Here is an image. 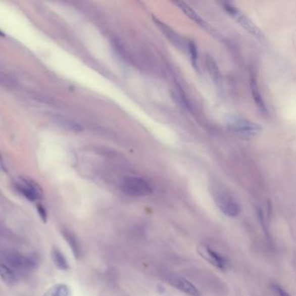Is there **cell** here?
<instances>
[{"label":"cell","mask_w":296,"mask_h":296,"mask_svg":"<svg viewBox=\"0 0 296 296\" xmlns=\"http://www.w3.org/2000/svg\"><path fill=\"white\" fill-rule=\"evenodd\" d=\"M210 190L215 204L222 213L230 217H234L239 215V204L221 182L214 180L211 181L210 183Z\"/></svg>","instance_id":"obj_1"},{"label":"cell","mask_w":296,"mask_h":296,"mask_svg":"<svg viewBox=\"0 0 296 296\" xmlns=\"http://www.w3.org/2000/svg\"><path fill=\"white\" fill-rule=\"evenodd\" d=\"M225 124L229 131L242 138H254L259 136L262 131L259 124L240 115H229L226 117Z\"/></svg>","instance_id":"obj_2"},{"label":"cell","mask_w":296,"mask_h":296,"mask_svg":"<svg viewBox=\"0 0 296 296\" xmlns=\"http://www.w3.org/2000/svg\"><path fill=\"white\" fill-rule=\"evenodd\" d=\"M121 188L129 196L144 198L152 193V187L150 182L139 176H129L122 182Z\"/></svg>","instance_id":"obj_3"},{"label":"cell","mask_w":296,"mask_h":296,"mask_svg":"<svg viewBox=\"0 0 296 296\" xmlns=\"http://www.w3.org/2000/svg\"><path fill=\"white\" fill-rule=\"evenodd\" d=\"M223 9L225 10L226 13H228L232 18H234L246 31H249L260 40L263 39L264 36L262 34V31H260L259 28L257 27L253 22L244 15L243 13L240 12L236 7L232 6L229 3H224Z\"/></svg>","instance_id":"obj_4"},{"label":"cell","mask_w":296,"mask_h":296,"mask_svg":"<svg viewBox=\"0 0 296 296\" xmlns=\"http://www.w3.org/2000/svg\"><path fill=\"white\" fill-rule=\"evenodd\" d=\"M198 252L204 260L210 262V264L216 266L220 269H225L227 267V262L221 255L216 253V251L211 250L209 246L205 244L198 245Z\"/></svg>","instance_id":"obj_5"},{"label":"cell","mask_w":296,"mask_h":296,"mask_svg":"<svg viewBox=\"0 0 296 296\" xmlns=\"http://www.w3.org/2000/svg\"><path fill=\"white\" fill-rule=\"evenodd\" d=\"M18 189L24 194L31 202L41 199L43 196V191L37 183L30 179H23L22 182L18 184Z\"/></svg>","instance_id":"obj_6"},{"label":"cell","mask_w":296,"mask_h":296,"mask_svg":"<svg viewBox=\"0 0 296 296\" xmlns=\"http://www.w3.org/2000/svg\"><path fill=\"white\" fill-rule=\"evenodd\" d=\"M169 282L176 287V289H179L180 291L187 293L189 296H200L199 290L196 288L194 284L186 280L185 278L171 276L169 278Z\"/></svg>","instance_id":"obj_7"},{"label":"cell","mask_w":296,"mask_h":296,"mask_svg":"<svg viewBox=\"0 0 296 296\" xmlns=\"http://www.w3.org/2000/svg\"><path fill=\"white\" fill-rule=\"evenodd\" d=\"M153 19H154L156 25L160 28L161 31H163V33L170 39V42H172L176 46L182 48V37H180L179 34H177L176 31L172 30L170 26H168L166 24H164V22H162L157 18H155L154 16H153Z\"/></svg>","instance_id":"obj_8"},{"label":"cell","mask_w":296,"mask_h":296,"mask_svg":"<svg viewBox=\"0 0 296 296\" xmlns=\"http://www.w3.org/2000/svg\"><path fill=\"white\" fill-rule=\"evenodd\" d=\"M206 65L208 71L210 72L214 83H216V85H218V86L222 85V77L219 67L216 64V60L210 55H207Z\"/></svg>","instance_id":"obj_9"},{"label":"cell","mask_w":296,"mask_h":296,"mask_svg":"<svg viewBox=\"0 0 296 296\" xmlns=\"http://www.w3.org/2000/svg\"><path fill=\"white\" fill-rule=\"evenodd\" d=\"M250 87H251V93H252V96H253L254 101L256 102L257 107L259 108L260 111L266 113L267 112V106H266L265 102L263 100L261 91H260L259 87L256 82V77L252 76L251 77V80H250Z\"/></svg>","instance_id":"obj_10"},{"label":"cell","mask_w":296,"mask_h":296,"mask_svg":"<svg viewBox=\"0 0 296 296\" xmlns=\"http://www.w3.org/2000/svg\"><path fill=\"white\" fill-rule=\"evenodd\" d=\"M52 258L53 263L58 269L61 270H67L69 269L68 262L66 261L65 256L58 248L54 247L52 250Z\"/></svg>","instance_id":"obj_11"},{"label":"cell","mask_w":296,"mask_h":296,"mask_svg":"<svg viewBox=\"0 0 296 296\" xmlns=\"http://www.w3.org/2000/svg\"><path fill=\"white\" fill-rule=\"evenodd\" d=\"M177 6H179L182 12L185 13L186 15L188 16L189 19L194 20V22H196L199 25H203V26H207V24L204 19H202L200 16H199V14H198L194 10L192 9L191 7H189L188 4L185 3V2H178Z\"/></svg>","instance_id":"obj_12"},{"label":"cell","mask_w":296,"mask_h":296,"mask_svg":"<svg viewBox=\"0 0 296 296\" xmlns=\"http://www.w3.org/2000/svg\"><path fill=\"white\" fill-rule=\"evenodd\" d=\"M43 296H71V291L67 285L56 284L50 287Z\"/></svg>","instance_id":"obj_13"},{"label":"cell","mask_w":296,"mask_h":296,"mask_svg":"<svg viewBox=\"0 0 296 296\" xmlns=\"http://www.w3.org/2000/svg\"><path fill=\"white\" fill-rule=\"evenodd\" d=\"M63 235L66 239V241L68 242L69 246L72 250L75 257L78 258V256L80 254V246H79V243H78L76 235H74L70 231H63Z\"/></svg>","instance_id":"obj_14"},{"label":"cell","mask_w":296,"mask_h":296,"mask_svg":"<svg viewBox=\"0 0 296 296\" xmlns=\"http://www.w3.org/2000/svg\"><path fill=\"white\" fill-rule=\"evenodd\" d=\"M0 277L9 285H14L17 281L15 274L13 273V270L2 263H0Z\"/></svg>","instance_id":"obj_15"},{"label":"cell","mask_w":296,"mask_h":296,"mask_svg":"<svg viewBox=\"0 0 296 296\" xmlns=\"http://www.w3.org/2000/svg\"><path fill=\"white\" fill-rule=\"evenodd\" d=\"M10 262H12L13 265L18 267L19 269H29L33 266L32 261L24 256H13Z\"/></svg>","instance_id":"obj_16"},{"label":"cell","mask_w":296,"mask_h":296,"mask_svg":"<svg viewBox=\"0 0 296 296\" xmlns=\"http://www.w3.org/2000/svg\"><path fill=\"white\" fill-rule=\"evenodd\" d=\"M188 50L189 55H190V60H191V65L195 70H198V47L193 41H189L188 43Z\"/></svg>","instance_id":"obj_17"},{"label":"cell","mask_w":296,"mask_h":296,"mask_svg":"<svg viewBox=\"0 0 296 296\" xmlns=\"http://www.w3.org/2000/svg\"><path fill=\"white\" fill-rule=\"evenodd\" d=\"M59 123L62 126L67 128L69 130L76 131V132H78V131H81V130H83V128L79 124H76L73 121L68 120L66 118H59Z\"/></svg>","instance_id":"obj_18"},{"label":"cell","mask_w":296,"mask_h":296,"mask_svg":"<svg viewBox=\"0 0 296 296\" xmlns=\"http://www.w3.org/2000/svg\"><path fill=\"white\" fill-rule=\"evenodd\" d=\"M37 212H38V215L40 216L41 220H42L43 222H46L47 212L45 209H44V207H43V205H41V204H37Z\"/></svg>","instance_id":"obj_19"},{"label":"cell","mask_w":296,"mask_h":296,"mask_svg":"<svg viewBox=\"0 0 296 296\" xmlns=\"http://www.w3.org/2000/svg\"><path fill=\"white\" fill-rule=\"evenodd\" d=\"M272 287H273V289L275 290V293H277L278 296H290V294H288L282 287L278 286L276 284H274Z\"/></svg>","instance_id":"obj_20"},{"label":"cell","mask_w":296,"mask_h":296,"mask_svg":"<svg viewBox=\"0 0 296 296\" xmlns=\"http://www.w3.org/2000/svg\"><path fill=\"white\" fill-rule=\"evenodd\" d=\"M0 36H3V33L0 31Z\"/></svg>","instance_id":"obj_21"}]
</instances>
